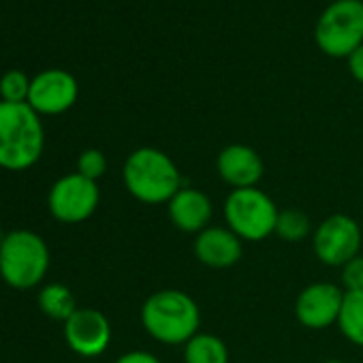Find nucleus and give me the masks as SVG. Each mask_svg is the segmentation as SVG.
<instances>
[{
    "label": "nucleus",
    "mask_w": 363,
    "mask_h": 363,
    "mask_svg": "<svg viewBox=\"0 0 363 363\" xmlns=\"http://www.w3.org/2000/svg\"><path fill=\"white\" fill-rule=\"evenodd\" d=\"M126 191L141 203H169L175 193L186 186L177 164L158 147H137L128 154L122 171Z\"/></svg>",
    "instance_id": "f257e3e1"
},
{
    "label": "nucleus",
    "mask_w": 363,
    "mask_h": 363,
    "mask_svg": "<svg viewBox=\"0 0 363 363\" xmlns=\"http://www.w3.org/2000/svg\"><path fill=\"white\" fill-rule=\"evenodd\" d=\"M141 325L160 344H186L199 333L201 310L189 293L162 289L145 299Z\"/></svg>",
    "instance_id": "f03ea898"
},
{
    "label": "nucleus",
    "mask_w": 363,
    "mask_h": 363,
    "mask_svg": "<svg viewBox=\"0 0 363 363\" xmlns=\"http://www.w3.org/2000/svg\"><path fill=\"white\" fill-rule=\"evenodd\" d=\"M45 130L41 116L28 103L0 101V167L30 169L43 154Z\"/></svg>",
    "instance_id": "7ed1b4c3"
},
{
    "label": "nucleus",
    "mask_w": 363,
    "mask_h": 363,
    "mask_svg": "<svg viewBox=\"0 0 363 363\" xmlns=\"http://www.w3.org/2000/svg\"><path fill=\"white\" fill-rule=\"evenodd\" d=\"M50 269V248L33 231L18 229L0 244V276L13 289L37 286Z\"/></svg>",
    "instance_id": "20e7f679"
},
{
    "label": "nucleus",
    "mask_w": 363,
    "mask_h": 363,
    "mask_svg": "<svg viewBox=\"0 0 363 363\" xmlns=\"http://www.w3.org/2000/svg\"><path fill=\"white\" fill-rule=\"evenodd\" d=\"M318 50L331 58H348L363 45V0H333L314 26Z\"/></svg>",
    "instance_id": "39448f33"
},
{
    "label": "nucleus",
    "mask_w": 363,
    "mask_h": 363,
    "mask_svg": "<svg viewBox=\"0 0 363 363\" xmlns=\"http://www.w3.org/2000/svg\"><path fill=\"white\" fill-rule=\"evenodd\" d=\"M278 208L274 199L252 189H235L225 199V220L227 227L242 242H263L276 231Z\"/></svg>",
    "instance_id": "423d86ee"
},
{
    "label": "nucleus",
    "mask_w": 363,
    "mask_h": 363,
    "mask_svg": "<svg viewBox=\"0 0 363 363\" xmlns=\"http://www.w3.org/2000/svg\"><path fill=\"white\" fill-rule=\"evenodd\" d=\"M361 227L346 214L327 216L312 233L316 259L329 267H344L361 252Z\"/></svg>",
    "instance_id": "0eeeda50"
},
{
    "label": "nucleus",
    "mask_w": 363,
    "mask_h": 363,
    "mask_svg": "<svg viewBox=\"0 0 363 363\" xmlns=\"http://www.w3.org/2000/svg\"><path fill=\"white\" fill-rule=\"evenodd\" d=\"M101 201L99 184L79 173L60 177L50 191L48 206L56 220L65 225H79L88 220Z\"/></svg>",
    "instance_id": "6e6552de"
},
{
    "label": "nucleus",
    "mask_w": 363,
    "mask_h": 363,
    "mask_svg": "<svg viewBox=\"0 0 363 363\" xmlns=\"http://www.w3.org/2000/svg\"><path fill=\"white\" fill-rule=\"evenodd\" d=\"M346 291L333 282H312L295 299L297 320L314 331L337 325Z\"/></svg>",
    "instance_id": "1a4fd4ad"
},
{
    "label": "nucleus",
    "mask_w": 363,
    "mask_h": 363,
    "mask_svg": "<svg viewBox=\"0 0 363 363\" xmlns=\"http://www.w3.org/2000/svg\"><path fill=\"white\" fill-rule=\"evenodd\" d=\"M79 96L77 79L62 69H48L33 77L28 105L39 116H58L69 111Z\"/></svg>",
    "instance_id": "9d476101"
},
{
    "label": "nucleus",
    "mask_w": 363,
    "mask_h": 363,
    "mask_svg": "<svg viewBox=\"0 0 363 363\" xmlns=\"http://www.w3.org/2000/svg\"><path fill=\"white\" fill-rule=\"evenodd\" d=\"M65 340L69 348L82 357H99L111 342V325L107 316L94 308H77L65 320Z\"/></svg>",
    "instance_id": "9b49d317"
},
{
    "label": "nucleus",
    "mask_w": 363,
    "mask_h": 363,
    "mask_svg": "<svg viewBox=\"0 0 363 363\" xmlns=\"http://www.w3.org/2000/svg\"><path fill=\"white\" fill-rule=\"evenodd\" d=\"M216 171L223 182L235 189H252L263 177V160L259 152L244 143H231L220 150Z\"/></svg>",
    "instance_id": "f8f14e48"
},
{
    "label": "nucleus",
    "mask_w": 363,
    "mask_h": 363,
    "mask_svg": "<svg viewBox=\"0 0 363 363\" xmlns=\"http://www.w3.org/2000/svg\"><path fill=\"white\" fill-rule=\"evenodd\" d=\"M167 214L175 229L197 235L210 227L214 206L203 191L193 186H182L175 193V197L167 203Z\"/></svg>",
    "instance_id": "ddd939ff"
},
{
    "label": "nucleus",
    "mask_w": 363,
    "mask_h": 363,
    "mask_svg": "<svg viewBox=\"0 0 363 363\" xmlns=\"http://www.w3.org/2000/svg\"><path fill=\"white\" fill-rule=\"evenodd\" d=\"M193 250H195V257L199 259V263L206 267H212V269L233 267L244 255L242 240L229 227L203 229L201 233H197Z\"/></svg>",
    "instance_id": "4468645a"
},
{
    "label": "nucleus",
    "mask_w": 363,
    "mask_h": 363,
    "mask_svg": "<svg viewBox=\"0 0 363 363\" xmlns=\"http://www.w3.org/2000/svg\"><path fill=\"white\" fill-rule=\"evenodd\" d=\"M184 363H229V348L218 335L199 331L184 344Z\"/></svg>",
    "instance_id": "2eb2a0df"
},
{
    "label": "nucleus",
    "mask_w": 363,
    "mask_h": 363,
    "mask_svg": "<svg viewBox=\"0 0 363 363\" xmlns=\"http://www.w3.org/2000/svg\"><path fill=\"white\" fill-rule=\"evenodd\" d=\"M337 327L348 342L363 348V291H346Z\"/></svg>",
    "instance_id": "dca6fc26"
},
{
    "label": "nucleus",
    "mask_w": 363,
    "mask_h": 363,
    "mask_svg": "<svg viewBox=\"0 0 363 363\" xmlns=\"http://www.w3.org/2000/svg\"><path fill=\"white\" fill-rule=\"evenodd\" d=\"M39 308L43 310V314H48L50 318L56 320H69L73 316V312L77 310L75 297L71 293L69 286L65 284H45L39 293Z\"/></svg>",
    "instance_id": "f3484780"
},
{
    "label": "nucleus",
    "mask_w": 363,
    "mask_h": 363,
    "mask_svg": "<svg viewBox=\"0 0 363 363\" xmlns=\"http://www.w3.org/2000/svg\"><path fill=\"white\" fill-rule=\"evenodd\" d=\"M280 240L291 242V244H299L303 242L312 231V223L310 216L301 210L289 208V210H280L278 212V220H276V231H274Z\"/></svg>",
    "instance_id": "a211bd4d"
},
{
    "label": "nucleus",
    "mask_w": 363,
    "mask_h": 363,
    "mask_svg": "<svg viewBox=\"0 0 363 363\" xmlns=\"http://www.w3.org/2000/svg\"><path fill=\"white\" fill-rule=\"evenodd\" d=\"M30 84L33 79H28L24 71H7L0 77V96H3L5 103H28Z\"/></svg>",
    "instance_id": "6ab92c4d"
},
{
    "label": "nucleus",
    "mask_w": 363,
    "mask_h": 363,
    "mask_svg": "<svg viewBox=\"0 0 363 363\" xmlns=\"http://www.w3.org/2000/svg\"><path fill=\"white\" fill-rule=\"evenodd\" d=\"M107 171V158L101 150L96 147H90V150H84L77 158V173L92 179V182H99V177H103Z\"/></svg>",
    "instance_id": "aec40b11"
},
{
    "label": "nucleus",
    "mask_w": 363,
    "mask_h": 363,
    "mask_svg": "<svg viewBox=\"0 0 363 363\" xmlns=\"http://www.w3.org/2000/svg\"><path fill=\"white\" fill-rule=\"evenodd\" d=\"M344 291H363V257L352 259L342 267Z\"/></svg>",
    "instance_id": "412c9836"
},
{
    "label": "nucleus",
    "mask_w": 363,
    "mask_h": 363,
    "mask_svg": "<svg viewBox=\"0 0 363 363\" xmlns=\"http://www.w3.org/2000/svg\"><path fill=\"white\" fill-rule=\"evenodd\" d=\"M346 60H348V71H350V75H352L359 84H363V45H359Z\"/></svg>",
    "instance_id": "4be33fe9"
},
{
    "label": "nucleus",
    "mask_w": 363,
    "mask_h": 363,
    "mask_svg": "<svg viewBox=\"0 0 363 363\" xmlns=\"http://www.w3.org/2000/svg\"><path fill=\"white\" fill-rule=\"evenodd\" d=\"M116 363H160V359L147 350H130V352L118 357Z\"/></svg>",
    "instance_id": "5701e85b"
},
{
    "label": "nucleus",
    "mask_w": 363,
    "mask_h": 363,
    "mask_svg": "<svg viewBox=\"0 0 363 363\" xmlns=\"http://www.w3.org/2000/svg\"><path fill=\"white\" fill-rule=\"evenodd\" d=\"M323 363H344V361H340V359H329V361H323Z\"/></svg>",
    "instance_id": "b1692460"
}]
</instances>
